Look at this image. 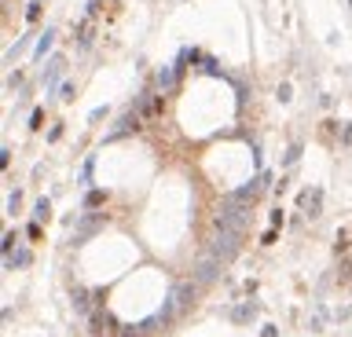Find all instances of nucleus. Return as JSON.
Segmentation results:
<instances>
[{
  "label": "nucleus",
  "instance_id": "obj_32",
  "mask_svg": "<svg viewBox=\"0 0 352 337\" xmlns=\"http://www.w3.org/2000/svg\"><path fill=\"white\" fill-rule=\"evenodd\" d=\"M59 96L70 103V99H73V85H70V81H66V85H59Z\"/></svg>",
  "mask_w": 352,
  "mask_h": 337
},
{
  "label": "nucleus",
  "instance_id": "obj_31",
  "mask_svg": "<svg viewBox=\"0 0 352 337\" xmlns=\"http://www.w3.org/2000/svg\"><path fill=\"white\" fill-rule=\"evenodd\" d=\"M290 99H294V88H290V85H279V103H290Z\"/></svg>",
  "mask_w": 352,
  "mask_h": 337
},
{
  "label": "nucleus",
  "instance_id": "obj_21",
  "mask_svg": "<svg viewBox=\"0 0 352 337\" xmlns=\"http://www.w3.org/2000/svg\"><path fill=\"white\" fill-rule=\"evenodd\" d=\"M41 11H44V8H41V0H29V4H26V22H29V26H37V22H41Z\"/></svg>",
  "mask_w": 352,
  "mask_h": 337
},
{
  "label": "nucleus",
  "instance_id": "obj_14",
  "mask_svg": "<svg viewBox=\"0 0 352 337\" xmlns=\"http://www.w3.org/2000/svg\"><path fill=\"white\" fill-rule=\"evenodd\" d=\"M52 40H55V26H48V29L37 37V44H33V59H44V55H48V52H52Z\"/></svg>",
  "mask_w": 352,
  "mask_h": 337
},
{
  "label": "nucleus",
  "instance_id": "obj_9",
  "mask_svg": "<svg viewBox=\"0 0 352 337\" xmlns=\"http://www.w3.org/2000/svg\"><path fill=\"white\" fill-rule=\"evenodd\" d=\"M257 312H261V304H257V301H242V304H235L227 315H231L235 326H246V323H253V319H257Z\"/></svg>",
  "mask_w": 352,
  "mask_h": 337
},
{
  "label": "nucleus",
  "instance_id": "obj_20",
  "mask_svg": "<svg viewBox=\"0 0 352 337\" xmlns=\"http://www.w3.org/2000/svg\"><path fill=\"white\" fill-rule=\"evenodd\" d=\"M106 198H110V191H88V194H85V209H96V205H103Z\"/></svg>",
  "mask_w": 352,
  "mask_h": 337
},
{
  "label": "nucleus",
  "instance_id": "obj_33",
  "mask_svg": "<svg viewBox=\"0 0 352 337\" xmlns=\"http://www.w3.org/2000/svg\"><path fill=\"white\" fill-rule=\"evenodd\" d=\"M345 246H348V238H345V231H338V242H334V253H345Z\"/></svg>",
  "mask_w": 352,
  "mask_h": 337
},
{
  "label": "nucleus",
  "instance_id": "obj_6",
  "mask_svg": "<svg viewBox=\"0 0 352 337\" xmlns=\"http://www.w3.org/2000/svg\"><path fill=\"white\" fill-rule=\"evenodd\" d=\"M103 224H106V213H92V209H85V217H81V224H77V231H73V246H85V242L96 235Z\"/></svg>",
  "mask_w": 352,
  "mask_h": 337
},
{
  "label": "nucleus",
  "instance_id": "obj_4",
  "mask_svg": "<svg viewBox=\"0 0 352 337\" xmlns=\"http://www.w3.org/2000/svg\"><path fill=\"white\" fill-rule=\"evenodd\" d=\"M213 224L220 227H235V231H246L250 227V205H235V202H220L213 213Z\"/></svg>",
  "mask_w": 352,
  "mask_h": 337
},
{
  "label": "nucleus",
  "instance_id": "obj_19",
  "mask_svg": "<svg viewBox=\"0 0 352 337\" xmlns=\"http://www.w3.org/2000/svg\"><path fill=\"white\" fill-rule=\"evenodd\" d=\"M92 173H96V158H88V161H85V168H81V187H85V191L96 187V183H92Z\"/></svg>",
  "mask_w": 352,
  "mask_h": 337
},
{
  "label": "nucleus",
  "instance_id": "obj_29",
  "mask_svg": "<svg viewBox=\"0 0 352 337\" xmlns=\"http://www.w3.org/2000/svg\"><path fill=\"white\" fill-rule=\"evenodd\" d=\"M268 220H271V227H283V220H286V213H283V209H271V217H268Z\"/></svg>",
  "mask_w": 352,
  "mask_h": 337
},
{
  "label": "nucleus",
  "instance_id": "obj_24",
  "mask_svg": "<svg viewBox=\"0 0 352 337\" xmlns=\"http://www.w3.org/2000/svg\"><path fill=\"white\" fill-rule=\"evenodd\" d=\"M44 125V110H41V106H33V110H29V132H37Z\"/></svg>",
  "mask_w": 352,
  "mask_h": 337
},
{
  "label": "nucleus",
  "instance_id": "obj_34",
  "mask_svg": "<svg viewBox=\"0 0 352 337\" xmlns=\"http://www.w3.org/2000/svg\"><path fill=\"white\" fill-rule=\"evenodd\" d=\"M8 165H11V150L0 147V168H8Z\"/></svg>",
  "mask_w": 352,
  "mask_h": 337
},
{
  "label": "nucleus",
  "instance_id": "obj_30",
  "mask_svg": "<svg viewBox=\"0 0 352 337\" xmlns=\"http://www.w3.org/2000/svg\"><path fill=\"white\" fill-rule=\"evenodd\" d=\"M275 238H279V227H271V231H264V235H261V246H271Z\"/></svg>",
  "mask_w": 352,
  "mask_h": 337
},
{
  "label": "nucleus",
  "instance_id": "obj_36",
  "mask_svg": "<svg viewBox=\"0 0 352 337\" xmlns=\"http://www.w3.org/2000/svg\"><path fill=\"white\" fill-rule=\"evenodd\" d=\"M345 4H348V11H352V0H345Z\"/></svg>",
  "mask_w": 352,
  "mask_h": 337
},
{
  "label": "nucleus",
  "instance_id": "obj_13",
  "mask_svg": "<svg viewBox=\"0 0 352 337\" xmlns=\"http://www.w3.org/2000/svg\"><path fill=\"white\" fill-rule=\"evenodd\" d=\"M29 264H33V253H29L26 246L15 249L11 257H4V268H8V271H19V268H29Z\"/></svg>",
  "mask_w": 352,
  "mask_h": 337
},
{
  "label": "nucleus",
  "instance_id": "obj_16",
  "mask_svg": "<svg viewBox=\"0 0 352 337\" xmlns=\"http://www.w3.org/2000/svg\"><path fill=\"white\" fill-rule=\"evenodd\" d=\"M33 220H52V198H37V205H33Z\"/></svg>",
  "mask_w": 352,
  "mask_h": 337
},
{
  "label": "nucleus",
  "instance_id": "obj_25",
  "mask_svg": "<svg viewBox=\"0 0 352 337\" xmlns=\"http://www.w3.org/2000/svg\"><path fill=\"white\" fill-rule=\"evenodd\" d=\"M26 40H29V37H22L19 44H11V48H8V55H4V63H15V59L22 55V48H26Z\"/></svg>",
  "mask_w": 352,
  "mask_h": 337
},
{
  "label": "nucleus",
  "instance_id": "obj_3",
  "mask_svg": "<svg viewBox=\"0 0 352 337\" xmlns=\"http://www.w3.org/2000/svg\"><path fill=\"white\" fill-rule=\"evenodd\" d=\"M224 264H227V260H220L213 249H202V253H198V260H194V271H191V275H194L198 286H213V282L220 279Z\"/></svg>",
  "mask_w": 352,
  "mask_h": 337
},
{
  "label": "nucleus",
  "instance_id": "obj_5",
  "mask_svg": "<svg viewBox=\"0 0 352 337\" xmlns=\"http://www.w3.org/2000/svg\"><path fill=\"white\" fill-rule=\"evenodd\" d=\"M271 183V173H261V176H253V180H246L242 187H231L224 194V202H235V205H250L257 194H261V187H268Z\"/></svg>",
  "mask_w": 352,
  "mask_h": 337
},
{
  "label": "nucleus",
  "instance_id": "obj_35",
  "mask_svg": "<svg viewBox=\"0 0 352 337\" xmlns=\"http://www.w3.org/2000/svg\"><path fill=\"white\" fill-rule=\"evenodd\" d=\"M261 337H279V330H275V326H264V330H261Z\"/></svg>",
  "mask_w": 352,
  "mask_h": 337
},
{
  "label": "nucleus",
  "instance_id": "obj_2",
  "mask_svg": "<svg viewBox=\"0 0 352 337\" xmlns=\"http://www.w3.org/2000/svg\"><path fill=\"white\" fill-rule=\"evenodd\" d=\"M242 238H246V231H235V227H220V224H217L206 249H213L220 260H235L239 249H242Z\"/></svg>",
  "mask_w": 352,
  "mask_h": 337
},
{
  "label": "nucleus",
  "instance_id": "obj_10",
  "mask_svg": "<svg viewBox=\"0 0 352 337\" xmlns=\"http://www.w3.org/2000/svg\"><path fill=\"white\" fill-rule=\"evenodd\" d=\"M63 70H66V59H63V55H52L48 66H44V88H48V92H55L59 77H63Z\"/></svg>",
  "mask_w": 352,
  "mask_h": 337
},
{
  "label": "nucleus",
  "instance_id": "obj_11",
  "mask_svg": "<svg viewBox=\"0 0 352 337\" xmlns=\"http://www.w3.org/2000/svg\"><path fill=\"white\" fill-rule=\"evenodd\" d=\"M191 59H194L198 73H206V77H224V70H220V63H217L213 55H202V52H194V48H191Z\"/></svg>",
  "mask_w": 352,
  "mask_h": 337
},
{
  "label": "nucleus",
  "instance_id": "obj_18",
  "mask_svg": "<svg viewBox=\"0 0 352 337\" xmlns=\"http://www.w3.org/2000/svg\"><path fill=\"white\" fill-rule=\"evenodd\" d=\"M301 150H304V143H301V140H297V143H290V147H286V154H283V165H286V168H290V165H297Z\"/></svg>",
  "mask_w": 352,
  "mask_h": 337
},
{
  "label": "nucleus",
  "instance_id": "obj_28",
  "mask_svg": "<svg viewBox=\"0 0 352 337\" xmlns=\"http://www.w3.org/2000/svg\"><path fill=\"white\" fill-rule=\"evenodd\" d=\"M338 136H341V143H345V147H352V121H348V125H341V132H338Z\"/></svg>",
  "mask_w": 352,
  "mask_h": 337
},
{
  "label": "nucleus",
  "instance_id": "obj_8",
  "mask_svg": "<svg viewBox=\"0 0 352 337\" xmlns=\"http://www.w3.org/2000/svg\"><path fill=\"white\" fill-rule=\"evenodd\" d=\"M323 187H304L301 194H297V209H301V217H319V209H323Z\"/></svg>",
  "mask_w": 352,
  "mask_h": 337
},
{
  "label": "nucleus",
  "instance_id": "obj_17",
  "mask_svg": "<svg viewBox=\"0 0 352 337\" xmlns=\"http://www.w3.org/2000/svg\"><path fill=\"white\" fill-rule=\"evenodd\" d=\"M176 81H180V77H176V70H173V66H165V70L158 73V88H162V92H169Z\"/></svg>",
  "mask_w": 352,
  "mask_h": 337
},
{
  "label": "nucleus",
  "instance_id": "obj_12",
  "mask_svg": "<svg viewBox=\"0 0 352 337\" xmlns=\"http://www.w3.org/2000/svg\"><path fill=\"white\" fill-rule=\"evenodd\" d=\"M70 297H73V308H77L81 315H92V312H96V304H92V289L73 286V289H70Z\"/></svg>",
  "mask_w": 352,
  "mask_h": 337
},
{
  "label": "nucleus",
  "instance_id": "obj_15",
  "mask_svg": "<svg viewBox=\"0 0 352 337\" xmlns=\"http://www.w3.org/2000/svg\"><path fill=\"white\" fill-rule=\"evenodd\" d=\"M103 326H110V312H92V315H88V333L99 337Z\"/></svg>",
  "mask_w": 352,
  "mask_h": 337
},
{
  "label": "nucleus",
  "instance_id": "obj_1",
  "mask_svg": "<svg viewBox=\"0 0 352 337\" xmlns=\"http://www.w3.org/2000/svg\"><path fill=\"white\" fill-rule=\"evenodd\" d=\"M194 297H198V282H173L169 286V293H165V304H162V315L173 319L176 315H183V312H191V304H194Z\"/></svg>",
  "mask_w": 352,
  "mask_h": 337
},
{
  "label": "nucleus",
  "instance_id": "obj_27",
  "mask_svg": "<svg viewBox=\"0 0 352 337\" xmlns=\"http://www.w3.org/2000/svg\"><path fill=\"white\" fill-rule=\"evenodd\" d=\"M106 114H110V106H96V110L88 114V121H92V125H96V121H103Z\"/></svg>",
  "mask_w": 352,
  "mask_h": 337
},
{
  "label": "nucleus",
  "instance_id": "obj_7",
  "mask_svg": "<svg viewBox=\"0 0 352 337\" xmlns=\"http://www.w3.org/2000/svg\"><path fill=\"white\" fill-rule=\"evenodd\" d=\"M136 129H140V110H136V106H132V110H125V114L118 117V125H114L110 132H106V136H103V143H114V140H125V136H132Z\"/></svg>",
  "mask_w": 352,
  "mask_h": 337
},
{
  "label": "nucleus",
  "instance_id": "obj_23",
  "mask_svg": "<svg viewBox=\"0 0 352 337\" xmlns=\"http://www.w3.org/2000/svg\"><path fill=\"white\" fill-rule=\"evenodd\" d=\"M19 205H22V191L15 187V191L8 194V217H15V213H19Z\"/></svg>",
  "mask_w": 352,
  "mask_h": 337
},
{
  "label": "nucleus",
  "instance_id": "obj_26",
  "mask_svg": "<svg viewBox=\"0 0 352 337\" xmlns=\"http://www.w3.org/2000/svg\"><path fill=\"white\" fill-rule=\"evenodd\" d=\"M73 44H77L81 52H85V48H92V29H81V33H77V40H73Z\"/></svg>",
  "mask_w": 352,
  "mask_h": 337
},
{
  "label": "nucleus",
  "instance_id": "obj_22",
  "mask_svg": "<svg viewBox=\"0 0 352 337\" xmlns=\"http://www.w3.org/2000/svg\"><path fill=\"white\" fill-rule=\"evenodd\" d=\"M15 238H19V235H15V227H8V231H4V242H0V253H4V257L15 253Z\"/></svg>",
  "mask_w": 352,
  "mask_h": 337
}]
</instances>
